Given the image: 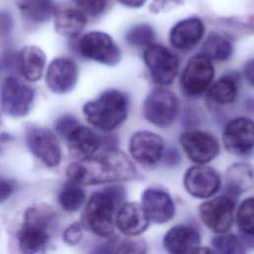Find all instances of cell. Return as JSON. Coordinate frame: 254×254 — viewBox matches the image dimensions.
Listing matches in <instances>:
<instances>
[{"mask_svg": "<svg viewBox=\"0 0 254 254\" xmlns=\"http://www.w3.org/2000/svg\"><path fill=\"white\" fill-rule=\"evenodd\" d=\"M13 140H14V137L11 134H8V133L0 134V152L5 144H7Z\"/></svg>", "mask_w": 254, "mask_h": 254, "instance_id": "b9f144b4", "label": "cell"}, {"mask_svg": "<svg viewBox=\"0 0 254 254\" xmlns=\"http://www.w3.org/2000/svg\"><path fill=\"white\" fill-rule=\"evenodd\" d=\"M214 74V66L209 59L201 54L191 57L180 77L182 92L190 98L201 96L213 82Z\"/></svg>", "mask_w": 254, "mask_h": 254, "instance_id": "52a82bcc", "label": "cell"}, {"mask_svg": "<svg viewBox=\"0 0 254 254\" xmlns=\"http://www.w3.org/2000/svg\"><path fill=\"white\" fill-rule=\"evenodd\" d=\"M26 143L31 153L49 168L62 160V149L56 135L49 129L31 125L26 129Z\"/></svg>", "mask_w": 254, "mask_h": 254, "instance_id": "7c38bea8", "label": "cell"}, {"mask_svg": "<svg viewBox=\"0 0 254 254\" xmlns=\"http://www.w3.org/2000/svg\"><path fill=\"white\" fill-rule=\"evenodd\" d=\"M0 65L4 69H12L18 67V54L13 51H7L0 59Z\"/></svg>", "mask_w": 254, "mask_h": 254, "instance_id": "f35d334b", "label": "cell"}, {"mask_svg": "<svg viewBox=\"0 0 254 254\" xmlns=\"http://www.w3.org/2000/svg\"><path fill=\"white\" fill-rule=\"evenodd\" d=\"M161 161H163L164 164L168 167H176L181 163L182 157L178 149L169 148L164 151Z\"/></svg>", "mask_w": 254, "mask_h": 254, "instance_id": "74e56055", "label": "cell"}, {"mask_svg": "<svg viewBox=\"0 0 254 254\" xmlns=\"http://www.w3.org/2000/svg\"><path fill=\"white\" fill-rule=\"evenodd\" d=\"M129 106L128 95L121 90L112 88L85 102L82 112L92 127L108 133L119 128L126 121Z\"/></svg>", "mask_w": 254, "mask_h": 254, "instance_id": "3957f363", "label": "cell"}, {"mask_svg": "<svg viewBox=\"0 0 254 254\" xmlns=\"http://www.w3.org/2000/svg\"><path fill=\"white\" fill-rule=\"evenodd\" d=\"M235 220L241 234L254 236V196L241 201L236 210Z\"/></svg>", "mask_w": 254, "mask_h": 254, "instance_id": "4dcf8cb0", "label": "cell"}, {"mask_svg": "<svg viewBox=\"0 0 254 254\" xmlns=\"http://www.w3.org/2000/svg\"><path fill=\"white\" fill-rule=\"evenodd\" d=\"M77 79L78 67L71 59L60 57L51 62L46 74V83L51 91L68 93L75 87Z\"/></svg>", "mask_w": 254, "mask_h": 254, "instance_id": "e0dca14e", "label": "cell"}, {"mask_svg": "<svg viewBox=\"0 0 254 254\" xmlns=\"http://www.w3.org/2000/svg\"><path fill=\"white\" fill-rule=\"evenodd\" d=\"M14 30V17L9 10H0V39L11 36Z\"/></svg>", "mask_w": 254, "mask_h": 254, "instance_id": "e575fe53", "label": "cell"}, {"mask_svg": "<svg viewBox=\"0 0 254 254\" xmlns=\"http://www.w3.org/2000/svg\"><path fill=\"white\" fill-rule=\"evenodd\" d=\"M186 191L195 198L212 197L221 187L219 174L211 167L197 165L189 168L183 179Z\"/></svg>", "mask_w": 254, "mask_h": 254, "instance_id": "5bb4252c", "label": "cell"}, {"mask_svg": "<svg viewBox=\"0 0 254 254\" xmlns=\"http://www.w3.org/2000/svg\"><path fill=\"white\" fill-rule=\"evenodd\" d=\"M63 139L66 142L70 152L79 158H85L93 155L102 147L103 136L77 122Z\"/></svg>", "mask_w": 254, "mask_h": 254, "instance_id": "44dd1931", "label": "cell"}, {"mask_svg": "<svg viewBox=\"0 0 254 254\" xmlns=\"http://www.w3.org/2000/svg\"><path fill=\"white\" fill-rule=\"evenodd\" d=\"M55 218L56 212L48 204L28 207L18 232L20 250L27 254L44 252L50 241V233Z\"/></svg>", "mask_w": 254, "mask_h": 254, "instance_id": "277c9868", "label": "cell"}, {"mask_svg": "<svg viewBox=\"0 0 254 254\" xmlns=\"http://www.w3.org/2000/svg\"><path fill=\"white\" fill-rule=\"evenodd\" d=\"M82 236L83 226L79 222H74L68 225L63 233V239L68 245H76L80 242Z\"/></svg>", "mask_w": 254, "mask_h": 254, "instance_id": "836d02e7", "label": "cell"}, {"mask_svg": "<svg viewBox=\"0 0 254 254\" xmlns=\"http://www.w3.org/2000/svg\"><path fill=\"white\" fill-rule=\"evenodd\" d=\"M125 198L126 190L119 184L93 192L82 211V226L97 236L110 237L114 231L117 209L125 202Z\"/></svg>", "mask_w": 254, "mask_h": 254, "instance_id": "7a4b0ae2", "label": "cell"}, {"mask_svg": "<svg viewBox=\"0 0 254 254\" xmlns=\"http://www.w3.org/2000/svg\"><path fill=\"white\" fill-rule=\"evenodd\" d=\"M200 54L210 61L224 62L232 56L233 45L225 36L211 32L202 43Z\"/></svg>", "mask_w": 254, "mask_h": 254, "instance_id": "4316f807", "label": "cell"}, {"mask_svg": "<svg viewBox=\"0 0 254 254\" xmlns=\"http://www.w3.org/2000/svg\"><path fill=\"white\" fill-rule=\"evenodd\" d=\"M222 143L230 154L248 156L254 150V120L239 116L229 120L222 131Z\"/></svg>", "mask_w": 254, "mask_h": 254, "instance_id": "4fadbf2b", "label": "cell"}, {"mask_svg": "<svg viewBox=\"0 0 254 254\" xmlns=\"http://www.w3.org/2000/svg\"><path fill=\"white\" fill-rule=\"evenodd\" d=\"M239 92V76L237 73H225L212 82L207 89L208 99L218 105L233 103Z\"/></svg>", "mask_w": 254, "mask_h": 254, "instance_id": "484cf974", "label": "cell"}, {"mask_svg": "<svg viewBox=\"0 0 254 254\" xmlns=\"http://www.w3.org/2000/svg\"><path fill=\"white\" fill-rule=\"evenodd\" d=\"M77 8L83 11L87 16L98 17L102 15L107 7L109 0H71Z\"/></svg>", "mask_w": 254, "mask_h": 254, "instance_id": "1f68e13d", "label": "cell"}, {"mask_svg": "<svg viewBox=\"0 0 254 254\" xmlns=\"http://www.w3.org/2000/svg\"><path fill=\"white\" fill-rule=\"evenodd\" d=\"M254 186V169L251 165L237 162L225 172V194L237 198Z\"/></svg>", "mask_w": 254, "mask_h": 254, "instance_id": "603a6c76", "label": "cell"}, {"mask_svg": "<svg viewBox=\"0 0 254 254\" xmlns=\"http://www.w3.org/2000/svg\"><path fill=\"white\" fill-rule=\"evenodd\" d=\"M17 7L22 18L32 25L47 23L57 12L54 0H17Z\"/></svg>", "mask_w": 254, "mask_h": 254, "instance_id": "d4e9b609", "label": "cell"}, {"mask_svg": "<svg viewBox=\"0 0 254 254\" xmlns=\"http://www.w3.org/2000/svg\"><path fill=\"white\" fill-rule=\"evenodd\" d=\"M131 157L143 166H156L161 160L165 151L164 139L148 130L135 132L129 140L128 145Z\"/></svg>", "mask_w": 254, "mask_h": 254, "instance_id": "9a60e30c", "label": "cell"}, {"mask_svg": "<svg viewBox=\"0 0 254 254\" xmlns=\"http://www.w3.org/2000/svg\"><path fill=\"white\" fill-rule=\"evenodd\" d=\"M180 101L172 90L166 87H157L151 90L143 102V114L151 124L167 128L178 118Z\"/></svg>", "mask_w": 254, "mask_h": 254, "instance_id": "5b68a950", "label": "cell"}, {"mask_svg": "<svg viewBox=\"0 0 254 254\" xmlns=\"http://www.w3.org/2000/svg\"><path fill=\"white\" fill-rule=\"evenodd\" d=\"M35 99L32 87L15 75L7 76L0 87V107L11 117L21 118L29 114Z\"/></svg>", "mask_w": 254, "mask_h": 254, "instance_id": "9c48e42d", "label": "cell"}, {"mask_svg": "<svg viewBox=\"0 0 254 254\" xmlns=\"http://www.w3.org/2000/svg\"><path fill=\"white\" fill-rule=\"evenodd\" d=\"M149 224L150 220L141 203L127 201L117 209L115 226L125 236H138L147 230Z\"/></svg>", "mask_w": 254, "mask_h": 254, "instance_id": "d6986e66", "label": "cell"}, {"mask_svg": "<svg viewBox=\"0 0 254 254\" xmlns=\"http://www.w3.org/2000/svg\"><path fill=\"white\" fill-rule=\"evenodd\" d=\"M180 145L190 161L197 165L211 162L219 153L217 138L204 130L191 129L183 132Z\"/></svg>", "mask_w": 254, "mask_h": 254, "instance_id": "8fae6325", "label": "cell"}, {"mask_svg": "<svg viewBox=\"0 0 254 254\" xmlns=\"http://www.w3.org/2000/svg\"><path fill=\"white\" fill-rule=\"evenodd\" d=\"M155 39V30L147 23H139L132 26L125 35L126 43L134 48H147L154 43Z\"/></svg>", "mask_w": 254, "mask_h": 254, "instance_id": "f1b7e54d", "label": "cell"}, {"mask_svg": "<svg viewBox=\"0 0 254 254\" xmlns=\"http://www.w3.org/2000/svg\"><path fill=\"white\" fill-rule=\"evenodd\" d=\"M141 205L150 222L164 224L172 220L176 213V205L171 194L157 187H149L141 195Z\"/></svg>", "mask_w": 254, "mask_h": 254, "instance_id": "2e32d148", "label": "cell"}, {"mask_svg": "<svg viewBox=\"0 0 254 254\" xmlns=\"http://www.w3.org/2000/svg\"><path fill=\"white\" fill-rule=\"evenodd\" d=\"M147 244L141 239H115V253H145Z\"/></svg>", "mask_w": 254, "mask_h": 254, "instance_id": "d6a6232c", "label": "cell"}, {"mask_svg": "<svg viewBox=\"0 0 254 254\" xmlns=\"http://www.w3.org/2000/svg\"><path fill=\"white\" fill-rule=\"evenodd\" d=\"M185 0H153L150 4L149 10L152 13H163L169 12L181 5H183Z\"/></svg>", "mask_w": 254, "mask_h": 254, "instance_id": "d590c367", "label": "cell"}, {"mask_svg": "<svg viewBox=\"0 0 254 254\" xmlns=\"http://www.w3.org/2000/svg\"><path fill=\"white\" fill-rule=\"evenodd\" d=\"M211 248L213 252L223 254H242L246 252L240 237L228 232L216 234L211 240Z\"/></svg>", "mask_w": 254, "mask_h": 254, "instance_id": "f546056e", "label": "cell"}, {"mask_svg": "<svg viewBox=\"0 0 254 254\" xmlns=\"http://www.w3.org/2000/svg\"><path fill=\"white\" fill-rule=\"evenodd\" d=\"M121 5L131 9H138L144 6L147 0H117Z\"/></svg>", "mask_w": 254, "mask_h": 254, "instance_id": "60d3db41", "label": "cell"}, {"mask_svg": "<svg viewBox=\"0 0 254 254\" xmlns=\"http://www.w3.org/2000/svg\"><path fill=\"white\" fill-rule=\"evenodd\" d=\"M204 24L198 17H189L176 23L169 34V41L173 48L188 52L196 47L203 38Z\"/></svg>", "mask_w": 254, "mask_h": 254, "instance_id": "ac0fdd59", "label": "cell"}, {"mask_svg": "<svg viewBox=\"0 0 254 254\" xmlns=\"http://www.w3.org/2000/svg\"><path fill=\"white\" fill-rule=\"evenodd\" d=\"M163 245L172 254L194 253L200 246V234L192 225L177 224L166 232Z\"/></svg>", "mask_w": 254, "mask_h": 254, "instance_id": "ffe728a7", "label": "cell"}, {"mask_svg": "<svg viewBox=\"0 0 254 254\" xmlns=\"http://www.w3.org/2000/svg\"><path fill=\"white\" fill-rule=\"evenodd\" d=\"M78 54L87 60L113 66L122 58L120 48L105 32L91 31L82 35L76 42Z\"/></svg>", "mask_w": 254, "mask_h": 254, "instance_id": "8992f818", "label": "cell"}, {"mask_svg": "<svg viewBox=\"0 0 254 254\" xmlns=\"http://www.w3.org/2000/svg\"><path fill=\"white\" fill-rule=\"evenodd\" d=\"M143 60L153 82L156 84L166 86L171 84L176 78L180 60L167 47L155 43L151 44L145 48Z\"/></svg>", "mask_w": 254, "mask_h": 254, "instance_id": "ba28073f", "label": "cell"}, {"mask_svg": "<svg viewBox=\"0 0 254 254\" xmlns=\"http://www.w3.org/2000/svg\"><path fill=\"white\" fill-rule=\"evenodd\" d=\"M87 21V15L79 8L66 7L57 10L54 16V27L59 35L72 39L81 34Z\"/></svg>", "mask_w": 254, "mask_h": 254, "instance_id": "7402d4cb", "label": "cell"}, {"mask_svg": "<svg viewBox=\"0 0 254 254\" xmlns=\"http://www.w3.org/2000/svg\"><path fill=\"white\" fill-rule=\"evenodd\" d=\"M47 57L38 46L28 45L18 53V68L29 81H38L44 72Z\"/></svg>", "mask_w": 254, "mask_h": 254, "instance_id": "cb8c5ba5", "label": "cell"}, {"mask_svg": "<svg viewBox=\"0 0 254 254\" xmlns=\"http://www.w3.org/2000/svg\"><path fill=\"white\" fill-rule=\"evenodd\" d=\"M235 198L225 193L203 201L198 208L203 225L215 234L228 232L235 219Z\"/></svg>", "mask_w": 254, "mask_h": 254, "instance_id": "30bf717a", "label": "cell"}, {"mask_svg": "<svg viewBox=\"0 0 254 254\" xmlns=\"http://www.w3.org/2000/svg\"><path fill=\"white\" fill-rule=\"evenodd\" d=\"M243 74L248 83L254 87V59L249 60L243 68Z\"/></svg>", "mask_w": 254, "mask_h": 254, "instance_id": "ab89813d", "label": "cell"}, {"mask_svg": "<svg viewBox=\"0 0 254 254\" xmlns=\"http://www.w3.org/2000/svg\"><path fill=\"white\" fill-rule=\"evenodd\" d=\"M16 190V182L11 179L0 178V203L6 201Z\"/></svg>", "mask_w": 254, "mask_h": 254, "instance_id": "8d00e7d4", "label": "cell"}, {"mask_svg": "<svg viewBox=\"0 0 254 254\" xmlns=\"http://www.w3.org/2000/svg\"><path fill=\"white\" fill-rule=\"evenodd\" d=\"M85 201V191L80 185L69 182L65 184L59 193V202L67 212L78 210Z\"/></svg>", "mask_w": 254, "mask_h": 254, "instance_id": "83f0119b", "label": "cell"}, {"mask_svg": "<svg viewBox=\"0 0 254 254\" xmlns=\"http://www.w3.org/2000/svg\"><path fill=\"white\" fill-rule=\"evenodd\" d=\"M66 177L80 186H93L133 180L137 170L125 153L104 149L71 163L66 169Z\"/></svg>", "mask_w": 254, "mask_h": 254, "instance_id": "6da1fadb", "label": "cell"}]
</instances>
